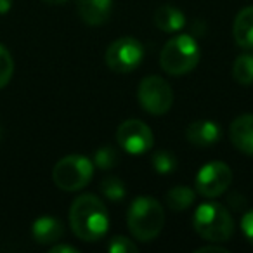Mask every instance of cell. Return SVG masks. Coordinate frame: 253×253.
<instances>
[{
	"label": "cell",
	"mask_w": 253,
	"mask_h": 253,
	"mask_svg": "<svg viewBox=\"0 0 253 253\" xmlns=\"http://www.w3.org/2000/svg\"><path fill=\"white\" fill-rule=\"evenodd\" d=\"M193 225L201 238L211 243L227 241L234 232V222L231 213L222 205L211 203V201H207L196 208Z\"/></svg>",
	"instance_id": "3"
},
{
	"label": "cell",
	"mask_w": 253,
	"mask_h": 253,
	"mask_svg": "<svg viewBox=\"0 0 253 253\" xmlns=\"http://www.w3.org/2000/svg\"><path fill=\"white\" fill-rule=\"evenodd\" d=\"M200 63V47L191 35H177L163 45L160 64L167 73L180 77L196 68Z\"/></svg>",
	"instance_id": "4"
},
{
	"label": "cell",
	"mask_w": 253,
	"mask_h": 253,
	"mask_svg": "<svg viewBox=\"0 0 253 253\" xmlns=\"http://www.w3.org/2000/svg\"><path fill=\"white\" fill-rule=\"evenodd\" d=\"M126 224L132 236L139 241H153L165 224L163 207L151 196H137L128 207Z\"/></svg>",
	"instance_id": "2"
},
{
	"label": "cell",
	"mask_w": 253,
	"mask_h": 253,
	"mask_svg": "<svg viewBox=\"0 0 253 253\" xmlns=\"http://www.w3.org/2000/svg\"><path fill=\"white\" fill-rule=\"evenodd\" d=\"M113 0H78V14L87 25L97 26L108 21Z\"/></svg>",
	"instance_id": "12"
},
{
	"label": "cell",
	"mask_w": 253,
	"mask_h": 253,
	"mask_svg": "<svg viewBox=\"0 0 253 253\" xmlns=\"http://www.w3.org/2000/svg\"><path fill=\"white\" fill-rule=\"evenodd\" d=\"M232 182V172L224 162H211L201 167L196 175V191L205 198H217L227 191Z\"/></svg>",
	"instance_id": "9"
},
{
	"label": "cell",
	"mask_w": 253,
	"mask_h": 253,
	"mask_svg": "<svg viewBox=\"0 0 253 253\" xmlns=\"http://www.w3.org/2000/svg\"><path fill=\"white\" fill-rule=\"evenodd\" d=\"M71 231L82 241H97L108 232L109 218L106 207L95 194H82L70 208Z\"/></svg>",
	"instance_id": "1"
},
{
	"label": "cell",
	"mask_w": 253,
	"mask_h": 253,
	"mask_svg": "<svg viewBox=\"0 0 253 253\" xmlns=\"http://www.w3.org/2000/svg\"><path fill=\"white\" fill-rule=\"evenodd\" d=\"M151 163H153V169H155L158 173H163V175L175 172V169H177L175 156H173L172 153H169V151L155 153V155H153V158H151Z\"/></svg>",
	"instance_id": "19"
},
{
	"label": "cell",
	"mask_w": 253,
	"mask_h": 253,
	"mask_svg": "<svg viewBox=\"0 0 253 253\" xmlns=\"http://www.w3.org/2000/svg\"><path fill=\"white\" fill-rule=\"evenodd\" d=\"M116 142L123 151L130 155H142L153 148V132L141 120H126L116 130Z\"/></svg>",
	"instance_id": "8"
},
{
	"label": "cell",
	"mask_w": 253,
	"mask_h": 253,
	"mask_svg": "<svg viewBox=\"0 0 253 253\" xmlns=\"http://www.w3.org/2000/svg\"><path fill=\"white\" fill-rule=\"evenodd\" d=\"M194 198H196V194H194V191L191 189V187L177 186V187H172V189L167 193V205H169L170 210L182 211L193 205Z\"/></svg>",
	"instance_id": "16"
},
{
	"label": "cell",
	"mask_w": 253,
	"mask_h": 253,
	"mask_svg": "<svg viewBox=\"0 0 253 253\" xmlns=\"http://www.w3.org/2000/svg\"><path fill=\"white\" fill-rule=\"evenodd\" d=\"M12 0H0V14H5V12L11 9Z\"/></svg>",
	"instance_id": "26"
},
{
	"label": "cell",
	"mask_w": 253,
	"mask_h": 253,
	"mask_svg": "<svg viewBox=\"0 0 253 253\" xmlns=\"http://www.w3.org/2000/svg\"><path fill=\"white\" fill-rule=\"evenodd\" d=\"M155 25L165 33L180 32L184 28V25H186V16H184V12L180 9L167 4L156 9Z\"/></svg>",
	"instance_id": "15"
},
{
	"label": "cell",
	"mask_w": 253,
	"mask_h": 253,
	"mask_svg": "<svg viewBox=\"0 0 253 253\" xmlns=\"http://www.w3.org/2000/svg\"><path fill=\"white\" fill-rule=\"evenodd\" d=\"M144 57V47L132 37H122L109 43L106 50V64L115 73H128L141 64Z\"/></svg>",
	"instance_id": "7"
},
{
	"label": "cell",
	"mask_w": 253,
	"mask_h": 253,
	"mask_svg": "<svg viewBox=\"0 0 253 253\" xmlns=\"http://www.w3.org/2000/svg\"><path fill=\"white\" fill-rule=\"evenodd\" d=\"M32 232L37 243H40V245H49V243H54V241H57V239H61L64 229H63V224H61L57 218L40 217L33 222Z\"/></svg>",
	"instance_id": "14"
},
{
	"label": "cell",
	"mask_w": 253,
	"mask_h": 253,
	"mask_svg": "<svg viewBox=\"0 0 253 253\" xmlns=\"http://www.w3.org/2000/svg\"><path fill=\"white\" fill-rule=\"evenodd\" d=\"M203 252H218V253H227V250L220 248V246H201V248L196 250V253H203Z\"/></svg>",
	"instance_id": "25"
},
{
	"label": "cell",
	"mask_w": 253,
	"mask_h": 253,
	"mask_svg": "<svg viewBox=\"0 0 253 253\" xmlns=\"http://www.w3.org/2000/svg\"><path fill=\"white\" fill-rule=\"evenodd\" d=\"M241 231L250 245H253V210H248L241 218Z\"/></svg>",
	"instance_id": "23"
},
{
	"label": "cell",
	"mask_w": 253,
	"mask_h": 253,
	"mask_svg": "<svg viewBox=\"0 0 253 253\" xmlns=\"http://www.w3.org/2000/svg\"><path fill=\"white\" fill-rule=\"evenodd\" d=\"M101 191L108 200L111 201H122L125 198V184L118 177H106L101 182Z\"/></svg>",
	"instance_id": "18"
},
{
	"label": "cell",
	"mask_w": 253,
	"mask_h": 253,
	"mask_svg": "<svg viewBox=\"0 0 253 253\" xmlns=\"http://www.w3.org/2000/svg\"><path fill=\"white\" fill-rule=\"evenodd\" d=\"M94 175V163L82 155H70L56 163L52 180L63 191H78L90 182Z\"/></svg>",
	"instance_id": "5"
},
{
	"label": "cell",
	"mask_w": 253,
	"mask_h": 253,
	"mask_svg": "<svg viewBox=\"0 0 253 253\" xmlns=\"http://www.w3.org/2000/svg\"><path fill=\"white\" fill-rule=\"evenodd\" d=\"M220 126L210 120H198L186 128V137L193 146L198 148H210L220 141Z\"/></svg>",
	"instance_id": "10"
},
{
	"label": "cell",
	"mask_w": 253,
	"mask_h": 253,
	"mask_svg": "<svg viewBox=\"0 0 253 253\" xmlns=\"http://www.w3.org/2000/svg\"><path fill=\"white\" fill-rule=\"evenodd\" d=\"M14 73V61L9 50L4 45H0V88H4L9 84Z\"/></svg>",
	"instance_id": "20"
},
{
	"label": "cell",
	"mask_w": 253,
	"mask_h": 253,
	"mask_svg": "<svg viewBox=\"0 0 253 253\" xmlns=\"http://www.w3.org/2000/svg\"><path fill=\"white\" fill-rule=\"evenodd\" d=\"M108 250L111 253H137L139 248L134 241H130L125 236H115V238L109 239Z\"/></svg>",
	"instance_id": "22"
},
{
	"label": "cell",
	"mask_w": 253,
	"mask_h": 253,
	"mask_svg": "<svg viewBox=\"0 0 253 253\" xmlns=\"http://www.w3.org/2000/svg\"><path fill=\"white\" fill-rule=\"evenodd\" d=\"M232 75L236 82L241 85H252L253 84V56L243 54L236 57L234 66H232Z\"/></svg>",
	"instance_id": "17"
},
{
	"label": "cell",
	"mask_w": 253,
	"mask_h": 253,
	"mask_svg": "<svg viewBox=\"0 0 253 253\" xmlns=\"http://www.w3.org/2000/svg\"><path fill=\"white\" fill-rule=\"evenodd\" d=\"M232 35L239 47L253 49V5L238 12L232 26Z\"/></svg>",
	"instance_id": "13"
},
{
	"label": "cell",
	"mask_w": 253,
	"mask_h": 253,
	"mask_svg": "<svg viewBox=\"0 0 253 253\" xmlns=\"http://www.w3.org/2000/svg\"><path fill=\"white\" fill-rule=\"evenodd\" d=\"M229 137L236 149L253 156V115H241L231 123Z\"/></svg>",
	"instance_id": "11"
},
{
	"label": "cell",
	"mask_w": 253,
	"mask_h": 253,
	"mask_svg": "<svg viewBox=\"0 0 253 253\" xmlns=\"http://www.w3.org/2000/svg\"><path fill=\"white\" fill-rule=\"evenodd\" d=\"M50 253H77V248L68 246V245H57L50 248Z\"/></svg>",
	"instance_id": "24"
},
{
	"label": "cell",
	"mask_w": 253,
	"mask_h": 253,
	"mask_svg": "<svg viewBox=\"0 0 253 253\" xmlns=\"http://www.w3.org/2000/svg\"><path fill=\"white\" fill-rule=\"evenodd\" d=\"M94 163H95V167H99V169L109 170L118 163V153H116L113 148H109V146L101 148V149H97V153L94 155Z\"/></svg>",
	"instance_id": "21"
},
{
	"label": "cell",
	"mask_w": 253,
	"mask_h": 253,
	"mask_svg": "<svg viewBox=\"0 0 253 253\" xmlns=\"http://www.w3.org/2000/svg\"><path fill=\"white\" fill-rule=\"evenodd\" d=\"M42 2H45V4H49V5H59V4H64L66 0H42Z\"/></svg>",
	"instance_id": "27"
},
{
	"label": "cell",
	"mask_w": 253,
	"mask_h": 253,
	"mask_svg": "<svg viewBox=\"0 0 253 253\" xmlns=\"http://www.w3.org/2000/svg\"><path fill=\"white\" fill-rule=\"evenodd\" d=\"M139 104L142 109L149 113V115H165L173 104V92L170 88L169 82L163 80L162 77H146L139 85L137 92Z\"/></svg>",
	"instance_id": "6"
}]
</instances>
